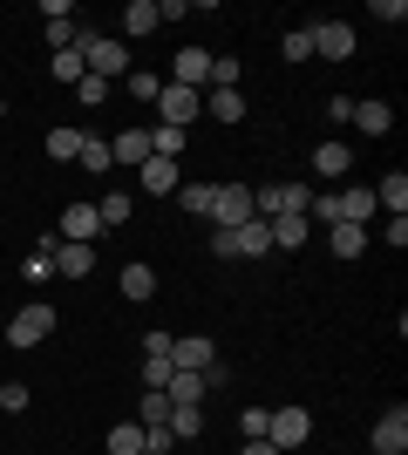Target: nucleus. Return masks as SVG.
I'll use <instances>...</instances> for the list:
<instances>
[{
	"label": "nucleus",
	"instance_id": "nucleus-14",
	"mask_svg": "<svg viewBox=\"0 0 408 455\" xmlns=\"http://www.w3.org/2000/svg\"><path fill=\"white\" fill-rule=\"evenodd\" d=\"M204 82H212V48H184V55H177V89L204 95Z\"/></svg>",
	"mask_w": 408,
	"mask_h": 455
},
{
	"label": "nucleus",
	"instance_id": "nucleus-23",
	"mask_svg": "<svg viewBox=\"0 0 408 455\" xmlns=\"http://www.w3.org/2000/svg\"><path fill=\"white\" fill-rule=\"evenodd\" d=\"M204 109H212L218 123H245V95H238V89H212V102H204Z\"/></svg>",
	"mask_w": 408,
	"mask_h": 455
},
{
	"label": "nucleus",
	"instance_id": "nucleus-39",
	"mask_svg": "<svg viewBox=\"0 0 408 455\" xmlns=\"http://www.w3.org/2000/svg\"><path fill=\"white\" fill-rule=\"evenodd\" d=\"M212 82L218 89H238V55H212Z\"/></svg>",
	"mask_w": 408,
	"mask_h": 455
},
{
	"label": "nucleus",
	"instance_id": "nucleus-2",
	"mask_svg": "<svg viewBox=\"0 0 408 455\" xmlns=\"http://www.w3.org/2000/svg\"><path fill=\"white\" fill-rule=\"evenodd\" d=\"M307 435H313V415L300 408V401H286V408H272V415H266V442L279 455H286V449H307Z\"/></svg>",
	"mask_w": 408,
	"mask_h": 455
},
{
	"label": "nucleus",
	"instance_id": "nucleus-40",
	"mask_svg": "<svg viewBox=\"0 0 408 455\" xmlns=\"http://www.w3.org/2000/svg\"><path fill=\"white\" fill-rule=\"evenodd\" d=\"M171 442H177L171 428H143V455H171Z\"/></svg>",
	"mask_w": 408,
	"mask_h": 455
},
{
	"label": "nucleus",
	"instance_id": "nucleus-4",
	"mask_svg": "<svg viewBox=\"0 0 408 455\" xmlns=\"http://www.w3.org/2000/svg\"><path fill=\"white\" fill-rule=\"evenodd\" d=\"M197 109H204V95H197V89H177V82H164V89H156V116H164V130L197 123Z\"/></svg>",
	"mask_w": 408,
	"mask_h": 455
},
{
	"label": "nucleus",
	"instance_id": "nucleus-45",
	"mask_svg": "<svg viewBox=\"0 0 408 455\" xmlns=\"http://www.w3.org/2000/svg\"><path fill=\"white\" fill-rule=\"evenodd\" d=\"M0 116H7V109H0Z\"/></svg>",
	"mask_w": 408,
	"mask_h": 455
},
{
	"label": "nucleus",
	"instance_id": "nucleus-8",
	"mask_svg": "<svg viewBox=\"0 0 408 455\" xmlns=\"http://www.w3.org/2000/svg\"><path fill=\"white\" fill-rule=\"evenodd\" d=\"M374 211H381V204H374V190H368V184L333 190V225H368Z\"/></svg>",
	"mask_w": 408,
	"mask_h": 455
},
{
	"label": "nucleus",
	"instance_id": "nucleus-22",
	"mask_svg": "<svg viewBox=\"0 0 408 455\" xmlns=\"http://www.w3.org/2000/svg\"><path fill=\"white\" fill-rule=\"evenodd\" d=\"M96 218H102V231L130 225V190H102V197H96Z\"/></svg>",
	"mask_w": 408,
	"mask_h": 455
},
{
	"label": "nucleus",
	"instance_id": "nucleus-26",
	"mask_svg": "<svg viewBox=\"0 0 408 455\" xmlns=\"http://www.w3.org/2000/svg\"><path fill=\"white\" fill-rule=\"evenodd\" d=\"M156 28V0H130L123 7V35H150Z\"/></svg>",
	"mask_w": 408,
	"mask_h": 455
},
{
	"label": "nucleus",
	"instance_id": "nucleus-37",
	"mask_svg": "<svg viewBox=\"0 0 408 455\" xmlns=\"http://www.w3.org/2000/svg\"><path fill=\"white\" fill-rule=\"evenodd\" d=\"M28 387H20V380H0V415H20V408H28Z\"/></svg>",
	"mask_w": 408,
	"mask_h": 455
},
{
	"label": "nucleus",
	"instance_id": "nucleus-36",
	"mask_svg": "<svg viewBox=\"0 0 408 455\" xmlns=\"http://www.w3.org/2000/svg\"><path fill=\"white\" fill-rule=\"evenodd\" d=\"M123 89H130L136 102H156V89H164V76H136V68H130V76H123Z\"/></svg>",
	"mask_w": 408,
	"mask_h": 455
},
{
	"label": "nucleus",
	"instance_id": "nucleus-1",
	"mask_svg": "<svg viewBox=\"0 0 408 455\" xmlns=\"http://www.w3.org/2000/svg\"><path fill=\"white\" fill-rule=\"evenodd\" d=\"M76 55H82V68L89 76H130V61H123V41L116 35H76Z\"/></svg>",
	"mask_w": 408,
	"mask_h": 455
},
{
	"label": "nucleus",
	"instance_id": "nucleus-42",
	"mask_svg": "<svg viewBox=\"0 0 408 455\" xmlns=\"http://www.w3.org/2000/svg\"><path fill=\"white\" fill-rule=\"evenodd\" d=\"M374 20H388V28H395V20H408V7H402V0H374Z\"/></svg>",
	"mask_w": 408,
	"mask_h": 455
},
{
	"label": "nucleus",
	"instance_id": "nucleus-3",
	"mask_svg": "<svg viewBox=\"0 0 408 455\" xmlns=\"http://www.w3.org/2000/svg\"><path fill=\"white\" fill-rule=\"evenodd\" d=\"M48 333H55V306H20L14 320H7V347H41L48 340Z\"/></svg>",
	"mask_w": 408,
	"mask_h": 455
},
{
	"label": "nucleus",
	"instance_id": "nucleus-44",
	"mask_svg": "<svg viewBox=\"0 0 408 455\" xmlns=\"http://www.w3.org/2000/svg\"><path fill=\"white\" fill-rule=\"evenodd\" d=\"M286 455H300V449H286Z\"/></svg>",
	"mask_w": 408,
	"mask_h": 455
},
{
	"label": "nucleus",
	"instance_id": "nucleus-20",
	"mask_svg": "<svg viewBox=\"0 0 408 455\" xmlns=\"http://www.w3.org/2000/svg\"><path fill=\"white\" fill-rule=\"evenodd\" d=\"M348 171H354L348 143H320V150H313V177H348Z\"/></svg>",
	"mask_w": 408,
	"mask_h": 455
},
{
	"label": "nucleus",
	"instance_id": "nucleus-35",
	"mask_svg": "<svg viewBox=\"0 0 408 455\" xmlns=\"http://www.w3.org/2000/svg\"><path fill=\"white\" fill-rule=\"evenodd\" d=\"M184 150V130H164V123H156L150 130V156H177Z\"/></svg>",
	"mask_w": 408,
	"mask_h": 455
},
{
	"label": "nucleus",
	"instance_id": "nucleus-43",
	"mask_svg": "<svg viewBox=\"0 0 408 455\" xmlns=\"http://www.w3.org/2000/svg\"><path fill=\"white\" fill-rule=\"evenodd\" d=\"M238 455H279V449H272V442L259 435V442H245V449H238Z\"/></svg>",
	"mask_w": 408,
	"mask_h": 455
},
{
	"label": "nucleus",
	"instance_id": "nucleus-12",
	"mask_svg": "<svg viewBox=\"0 0 408 455\" xmlns=\"http://www.w3.org/2000/svg\"><path fill=\"white\" fill-rule=\"evenodd\" d=\"M212 361H218V340H204V333H191V340H171V367H184V374H204Z\"/></svg>",
	"mask_w": 408,
	"mask_h": 455
},
{
	"label": "nucleus",
	"instance_id": "nucleus-24",
	"mask_svg": "<svg viewBox=\"0 0 408 455\" xmlns=\"http://www.w3.org/2000/svg\"><path fill=\"white\" fill-rule=\"evenodd\" d=\"M109 455H143V421H116L109 428Z\"/></svg>",
	"mask_w": 408,
	"mask_h": 455
},
{
	"label": "nucleus",
	"instance_id": "nucleus-7",
	"mask_svg": "<svg viewBox=\"0 0 408 455\" xmlns=\"http://www.w3.org/2000/svg\"><path fill=\"white\" fill-rule=\"evenodd\" d=\"M307 35H313V55H327V61L354 55V28H348V20H313Z\"/></svg>",
	"mask_w": 408,
	"mask_h": 455
},
{
	"label": "nucleus",
	"instance_id": "nucleus-32",
	"mask_svg": "<svg viewBox=\"0 0 408 455\" xmlns=\"http://www.w3.org/2000/svg\"><path fill=\"white\" fill-rule=\"evenodd\" d=\"M48 76H55V82H82L89 68H82V55H76V48H61V55L48 61Z\"/></svg>",
	"mask_w": 408,
	"mask_h": 455
},
{
	"label": "nucleus",
	"instance_id": "nucleus-17",
	"mask_svg": "<svg viewBox=\"0 0 408 455\" xmlns=\"http://www.w3.org/2000/svg\"><path fill=\"white\" fill-rule=\"evenodd\" d=\"M368 238H374L368 225H327V245H333V259H361V251H368Z\"/></svg>",
	"mask_w": 408,
	"mask_h": 455
},
{
	"label": "nucleus",
	"instance_id": "nucleus-19",
	"mask_svg": "<svg viewBox=\"0 0 408 455\" xmlns=\"http://www.w3.org/2000/svg\"><path fill=\"white\" fill-rule=\"evenodd\" d=\"M313 238V218H272V251H300Z\"/></svg>",
	"mask_w": 408,
	"mask_h": 455
},
{
	"label": "nucleus",
	"instance_id": "nucleus-9",
	"mask_svg": "<svg viewBox=\"0 0 408 455\" xmlns=\"http://www.w3.org/2000/svg\"><path fill=\"white\" fill-rule=\"evenodd\" d=\"M374 455H408V408H402V401L374 421Z\"/></svg>",
	"mask_w": 408,
	"mask_h": 455
},
{
	"label": "nucleus",
	"instance_id": "nucleus-29",
	"mask_svg": "<svg viewBox=\"0 0 408 455\" xmlns=\"http://www.w3.org/2000/svg\"><path fill=\"white\" fill-rule=\"evenodd\" d=\"M156 292V272L150 266H123V299H150Z\"/></svg>",
	"mask_w": 408,
	"mask_h": 455
},
{
	"label": "nucleus",
	"instance_id": "nucleus-16",
	"mask_svg": "<svg viewBox=\"0 0 408 455\" xmlns=\"http://www.w3.org/2000/svg\"><path fill=\"white\" fill-rule=\"evenodd\" d=\"M55 272H61V279H89V272H96V245H68V238H61Z\"/></svg>",
	"mask_w": 408,
	"mask_h": 455
},
{
	"label": "nucleus",
	"instance_id": "nucleus-31",
	"mask_svg": "<svg viewBox=\"0 0 408 455\" xmlns=\"http://www.w3.org/2000/svg\"><path fill=\"white\" fill-rule=\"evenodd\" d=\"M164 380H171V361H164V354H143V395H164Z\"/></svg>",
	"mask_w": 408,
	"mask_h": 455
},
{
	"label": "nucleus",
	"instance_id": "nucleus-27",
	"mask_svg": "<svg viewBox=\"0 0 408 455\" xmlns=\"http://www.w3.org/2000/svg\"><path fill=\"white\" fill-rule=\"evenodd\" d=\"M177 442H191V435H204V408H171V421H164Z\"/></svg>",
	"mask_w": 408,
	"mask_h": 455
},
{
	"label": "nucleus",
	"instance_id": "nucleus-11",
	"mask_svg": "<svg viewBox=\"0 0 408 455\" xmlns=\"http://www.w3.org/2000/svg\"><path fill=\"white\" fill-rule=\"evenodd\" d=\"M225 238H232V259H266V251H272V225H266V218H245V225L225 231Z\"/></svg>",
	"mask_w": 408,
	"mask_h": 455
},
{
	"label": "nucleus",
	"instance_id": "nucleus-41",
	"mask_svg": "<svg viewBox=\"0 0 408 455\" xmlns=\"http://www.w3.org/2000/svg\"><path fill=\"white\" fill-rule=\"evenodd\" d=\"M266 415H272V408H245V421H238V428H245V442L266 435Z\"/></svg>",
	"mask_w": 408,
	"mask_h": 455
},
{
	"label": "nucleus",
	"instance_id": "nucleus-13",
	"mask_svg": "<svg viewBox=\"0 0 408 455\" xmlns=\"http://www.w3.org/2000/svg\"><path fill=\"white\" fill-rule=\"evenodd\" d=\"M61 238H68V245H96V238H102L96 204H68V211H61Z\"/></svg>",
	"mask_w": 408,
	"mask_h": 455
},
{
	"label": "nucleus",
	"instance_id": "nucleus-15",
	"mask_svg": "<svg viewBox=\"0 0 408 455\" xmlns=\"http://www.w3.org/2000/svg\"><path fill=\"white\" fill-rule=\"evenodd\" d=\"M136 184L150 190V197H171V190H177V156H150V164L136 171Z\"/></svg>",
	"mask_w": 408,
	"mask_h": 455
},
{
	"label": "nucleus",
	"instance_id": "nucleus-34",
	"mask_svg": "<svg viewBox=\"0 0 408 455\" xmlns=\"http://www.w3.org/2000/svg\"><path fill=\"white\" fill-rule=\"evenodd\" d=\"M76 95H82V109H102V102H109V82H102V76H82Z\"/></svg>",
	"mask_w": 408,
	"mask_h": 455
},
{
	"label": "nucleus",
	"instance_id": "nucleus-10",
	"mask_svg": "<svg viewBox=\"0 0 408 455\" xmlns=\"http://www.w3.org/2000/svg\"><path fill=\"white\" fill-rule=\"evenodd\" d=\"M109 164L143 171V164H150V130H116V136H109Z\"/></svg>",
	"mask_w": 408,
	"mask_h": 455
},
{
	"label": "nucleus",
	"instance_id": "nucleus-18",
	"mask_svg": "<svg viewBox=\"0 0 408 455\" xmlns=\"http://www.w3.org/2000/svg\"><path fill=\"white\" fill-rule=\"evenodd\" d=\"M348 123H354V130H368V136H388L395 130V109H388V102H354Z\"/></svg>",
	"mask_w": 408,
	"mask_h": 455
},
{
	"label": "nucleus",
	"instance_id": "nucleus-38",
	"mask_svg": "<svg viewBox=\"0 0 408 455\" xmlns=\"http://www.w3.org/2000/svg\"><path fill=\"white\" fill-rule=\"evenodd\" d=\"M279 55H286V61H307L313 55V35H307V28H292V35L279 41Z\"/></svg>",
	"mask_w": 408,
	"mask_h": 455
},
{
	"label": "nucleus",
	"instance_id": "nucleus-28",
	"mask_svg": "<svg viewBox=\"0 0 408 455\" xmlns=\"http://www.w3.org/2000/svg\"><path fill=\"white\" fill-rule=\"evenodd\" d=\"M212 190L218 184H177V204L191 211V218H212Z\"/></svg>",
	"mask_w": 408,
	"mask_h": 455
},
{
	"label": "nucleus",
	"instance_id": "nucleus-25",
	"mask_svg": "<svg viewBox=\"0 0 408 455\" xmlns=\"http://www.w3.org/2000/svg\"><path fill=\"white\" fill-rule=\"evenodd\" d=\"M76 164H82V171H116V164H109V143H102V136H82V150H76Z\"/></svg>",
	"mask_w": 408,
	"mask_h": 455
},
{
	"label": "nucleus",
	"instance_id": "nucleus-21",
	"mask_svg": "<svg viewBox=\"0 0 408 455\" xmlns=\"http://www.w3.org/2000/svg\"><path fill=\"white\" fill-rule=\"evenodd\" d=\"M374 204L388 211V218H408V177L395 171V177H381V190H374Z\"/></svg>",
	"mask_w": 408,
	"mask_h": 455
},
{
	"label": "nucleus",
	"instance_id": "nucleus-30",
	"mask_svg": "<svg viewBox=\"0 0 408 455\" xmlns=\"http://www.w3.org/2000/svg\"><path fill=\"white\" fill-rule=\"evenodd\" d=\"M76 150H82V130H48V156L55 164H76Z\"/></svg>",
	"mask_w": 408,
	"mask_h": 455
},
{
	"label": "nucleus",
	"instance_id": "nucleus-5",
	"mask_svg": "<svg viewBox=\"0 0 408 455\" xmlns=\"http://www.w3.org/2000/svg\"><path fill=\"white\" fill-rule=\"evenodd\" d=\"M245 218H252V190H245V184H218L212 190V225L218 231H238Z\"/></svg>",
	"mask_w": 408,
	"mask_h": 455
},
{
	"label": "nucleus",
	"instance_id": "nucleus-33",
	"mask_svg": "<svg viewBox=\"0 0 408 455\" xmlns=\"http://www.w3.org/2000/svg\"><path fill=\"white\" fill-rule=\"evenodd\" d=\"M136 421H143V428H164V421H171V401H164V395H143Z\"/></svg>",
	"mask_w": 408,
	"mask_h": 455
},
{
	"label": "nucleus",
	"instance_id": "nucleus-6",
	"mask_svg": "<svg viewBox=\"0 0 408 455\" xmlns=\"http://www.w3.org/2000/svg\"><path fill=\"white\" fill-rule=\"evenodd\" d=\"M204 395H218L212 374H184V367H171V380H164V401H171V408H204Z\"/></svg>",
	"mask_w": 408,
	"mask_h": 455
}]
</instances>
